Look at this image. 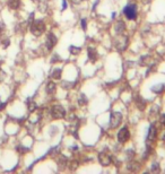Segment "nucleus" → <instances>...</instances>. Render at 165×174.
Here are the masks:
<instances>
[{
    "instance_id": "nucleus-1",
    "label": "nucleus",
    "mask_w": 165,
    "mask_h": 174,
    "mask_svg": "<svg viewBox=\"0 0 165 174\" xmlns=\"http://www.w3.org/2000/svg\"><path fill=\"white\" fill-rule=\"evenodd\" d=\"M45 31V24L43 20H33L32 25H31V32L35 36H41Z\"/></svg>"
},
{
    "instance_id": "nucleus-2",
    "label": "nucleus",
    "mask_w": 165,
    "mask_h": 174,
    "mask_svg": "<svg viewBox=\"0 0 165 174\" xmlns=\"http://www.w3.org/2000/svg\"><path fill=\"white\" fill-rule=\"evenodd\" d=\"M121 121H122V114L120 112L113 111L110 114V128L111 129H115L120 126Z\"/></svg>"
},
{
    "instance_id": "nucleus-3",
    "label": "nucleus",
    "mask_w": 165,
    "mask_h": 174,
    "mask_svg": "<svg viewBox=\"0 0 165 174\" xmlns=\"http://www.w3.org/2000/svg\"><path fill=\"white\" fill-rule=\"evenodd\" d=\"M123 14L129 20H133L137 18L138 13H137V6L136 5H128L123 9Z\"/></svg>"
},
{
    "instance_id": "nucleus-4",
    "label": "nucleus",
    "mask_w": 165,
    "mask_h": 174,
    "mask_svg": "<svg viewBox=\"0 0 165 174\" xmlns=\"http://www.w3.org/2000/svg\"><path fill=\"white\" fill-rule=\"evenodd\" d=\"M51 116L53 119H64L66 116V110L61 105H53L51 108Z\"/></svg>"
},
{
    "instance_id": "nucleus-5",
    "label": "nucleus",
    "mask_w": 165,
    "mask_h": 174,
    "mask_svg": "<svg viewBox=\"0 0 165 174\" xmlns=\"http://www.w3.org/2000/svg\"><path fill=\"white\" fill-rule=\"evenodd\" d=\"M130 139V131L128 129L127 127H123L119 130L118 132V140L121 142V144H124L127 142L128 140Z\"/></svg>"
},
{
    "instance_id": "nucleus-6",
    "label": "nucleus",
    "mask_w": 165,
    "mask_h": 174,
    "mask_svg": "<svg viewBox=\"0 0 165 174\" xmlns=\"http://www.w3.org/2000/svg\"><path fill=\"white\" fill-rule=\"evenodd\" d=\"M128 43H129V40H128L127 36H119L118 39L115 40V48H117V50H119V51H123V50H126L128 46Z\"/></svg>"
},
{
    "instance_id": "nucleus-7",
    "label": "nucleus",
    "mask_w": 165,
    "mask_h": 174,
    "mask_svg": "<svg viewBox=\"0 0 165 174\" xmlns=\"http://www.w3.org/2000/svg\"><path fill=\"white\" fill-rule=\"evenodd\" d=\"M98 162L101 163V165H103V166H109L112 163V157L109 154L103 152V153L98 154Z\"/></svg>"
},
{
    "instance_id": "nucleus-8",
    "label": "nucleus",
    "mask_w": 165,
    "mask_h": 174,
    "mask_svg": "<svg viewBox=\"0 0 165 174\" xmlns=\"http://www.w3.org/2000/svg\"><path fill=\"white\" fill-rule=\"evenodd\" d=\"M58 42V39L57 36L53 34V33H50L49 35H48V39H46V43H45V45H46V49L50 51V50H52L53 49V46L57 44Z\"/></svg>"
},
{
    "instance_id": "nucleus-9",
    "label": "nucleus",
    "mask_w": 165,
    "mask_h": 174,
    "mask_svg": "<svg viewBox=\"0 0 165 174\" xmlns=\"http://www.w3.org/2000/svg\"><path fill=\"white\" fill-rule=\"evenodd\" d=\"M156 136H157V129L155 128V124H152V126L149 127V129H148L147 139H148L149 142H153V140H155Z\"/></svg>"
},
{
    "instance_id": "nucleus-10",
    "label": "nucleus",
    "mask_w": 165,
    "mask_h": 174,
    "mask_svg": "<svg viewBox=\"0 0 165 174\" xmlns=\"http://www.w3.org/2000/svg\"><path fill=\"white\" fill-rule=\"evenodd\" d=\"M87 53H88L89 60H90L92 62H95L96 60H97V57H98V54H97V51H96L95 48L89 46L88 49H87Z\"/></svg>"
},
{
    "instance_id": "nucleus-11",
    "label": "nucleus",
    "mask_w": 165,
    "mask_h": 174,
    "mask_svg": "<svg viewBox=\"0 0 165 174\" xmlns=\"http://www.w3.org/2000/svg\"><path fill=\"white\" fill-rule=\"evenodd\" d=\"M127 168L130 172H138L140 170V163L137 161H130Z\"/></svg>"
},
{
    "instance_id": "nucleus-12",
    "label": "nucleus",
    "mask_w": 165,
    "mask_h": 174,
    "mask_svg": "<svg viewBox=\"0 0 165 174\" xmlns=\"http://www.w3.org/2000/svg\"><path fill=\"white\" fill-rule=\"evenodd\" d=\"M114 30L117 34H122V33L124 32V30H126V24H124V22L123 20H119V22H117V24L114 26Z\"/></svg>"
},
{
    "instance_id": "nucleus-13",
    "label": "nucleus",
    "mask_w": 165,
    "mask_h": 174,
    "mask_svg": "<svg viewBox=\"0 0 165 174\" xmlns=\"http://www.w3.org/2000/svg\"><path fill=\"white\" fill-rule=\"evenodd\" d=\"M56 88H57V85L54 84L53 82H48V84H46V92H48V94H53L56 92Z\"/></svg>"
},
{
    "instance_id": "nucleus-14",
    "label": "nucleus",
    "mask_w": 165,
    "mask_h": 174,
    "mask_svg": "<svg viewBox=\"0 0 165 174\" xmlns=\"http://www.w3.org/2000/svg\"><path fill=\"white\" fill-rule=\"evenodd\" d=\"M61 74H62V70L60 69V68H56L54 70L51 72V77L53 78V79H60L61 78Z\"/></svg>"
},
{
    "instance_id": "nucleus-15",
    "label": "nucleus",
    "mask_w": 165,
    "mask_h": 174,
    "mask_svg": "<svg viewBox=\"0 0 165 174\" xmlns=\"http://www.w3.org/2000/svg\"><path fill=\"white\" fill-rule=\"evenodd\" d=\"M8 6L12 9H18L20 6V0H8Z\"/></svg>"
},
{
    "instance_id": "nucleus-16",
    "label": "nucleus",
    "mask_w": 165,
    "mask_h": 174,
    "mask_svg": "<svg viewBox=\"0 0 165 174\" xmlns=\"http://www.w3.org/2000/svg\"><path fill=\"white\" fill-rule=\"evenodd\" d=\"M58 165H59V170H64V168H67V160L64 158V157H60V160L58 161Z\"/></svg>"
},
{
    "instance_id": "nucleus-17",
    "label": "nucleus",
    "mask_w": 165,
    "mask_h": 174,
    "mask_svg": "<svg viewBox=\"0 0 165 174\" xmlns=\"http://www.w3.org/2000/svg\"><path fill=\"white\" fill-rule=\"evenodd\" d=\"M69 51L71 54H74V56H76V54H79L80 52H82V49L80 48H78V46H74V45H71L69 48Z\"/></svg>"
},
{
    "instance_id": "nucleus-18",
    "label": "nucleus",
    "mask_w": 165,
    "mask_h": 174,
    "mask_svg": "<svg viewBox=\"0 0 165 174\" xmlns=\"http://www.w3.org/2000/svg\"><path fill=\"white\" fill-rule=\"evenodd\" d=\"M163 90H164V85L163 84H159L158 86H154L152 88L153 92L156 93V94H161V93L163 92Z\"/></svg>"
},
{
    "instance_id": "nucleus-19",
    "label": "nucleus",
    "mask_w": 165,
    "mask_h": 174,
    "mask_svg": "<svg viewBox=\"0 0 165 174\" xmlns=\"http://www.w3.org/2000/svg\"><path fill=\"white\" fill-rule=\"evenodd\" d=\"M27 106H28V111L30 112H34L35 109H36V104H35V102H33V101H28L27 102Z\"/></svg>"
},
{
    "instance_id": "nucleus-20",
    "label": "nucleus",
    "mask_w": 165,
    "mask_h": 174,
    "mask_svg": "<svg viewBox=\"0 0 165 174\" xmlns=\"http://www.w3.org/2000/svg\"><path fill=\"white\" fill-rule=\"evenodd\" d=\"M86 103H87V98H86V96H85L84 94H80L79 100H78V104H79L80 106H82V105H85Z\"/></svg>"
},
{
    "instance_id": "nucleus-21",
    "label": "nucleus",
    "mask_w": 165,
    "mask_h": 174,
    "mask_svg": "<svg viewBox=\"0 0 165 174\" xmlns=\"http://www.w3.org/2000/svg\"><path fill=\"white\" fill-rule=\"evenodd\" d=\"M78 165H79V162H78V161H75V160H74V161L70 163L69 168L71 170V171H75V170L78 168Z\"/></svg>"
},
{
    "instance_id": "nucleus-22",
    "label": "nucleus",
    "mask_w": 165,
    "mask_h": 174,
    "mask_svg": "<svg viewBox=\"0 0 165 174\" xmlns=\"http://www.w3.org/2000/svg\"><path fill=\"white\" fill-rule=\"evenodd\" d=\"M17 150H18L19 153H22V154H23V153H26V152H28L30 149H28V148H25L24 146H18V147H17Z\"/></svg>"
},
{
    "instance_id": "nucleus-23",
    "label": "nucleus",
    "mask_w": 165,
    "mask_h": 174,
    "mask_svg": "<svg viewBox=\"0 0 165 174\" xmlns=\"http://www.w3.org/2000/svg\"><path fill=\"white\" fill-rule=\"evenodd\" d=\"M152 172H154V173H156V172H159V165H158V164H153Z\"/></svg>"
},
{
    "instance_id": "nucleus-24",
    "label": "nucleus",
    "mask_w": 165,
    "mask_h": 174,
    "mask_svg": "<svg viewBox=\"0 0 165 174\" xmlns=\"http://www.w3.org/2000/svg\"><path fill=\"white\" fill-rule=\"evenodd\" d=\"M86 27H87V23H86V19L85 18H82V28L85 31L86 30Z\"/></svg>"
},
{
    "instance_id": "nucleus-25",
    "label": "nucleus",
    "mask_w": 165,
    "mask_h": 174,
    "mask_svg": "<svg viewBox=\"0 0 165 174\" xmlns=\"http://www.w3.org/2000/svg\"><path fill=\"white\" fill-rule=\"evenodd\" d=\"M4 32H5V24L2 22H0V34H2Z\"/></svg>"
},
{
    "instance_id": "nucleus-26",
    "label": "nucleus",
    "mask_w": 165,
    "mask_h": 174,
    "mask_svg": "<svg viewBox=\"0 0 165 174\" xmlns=\"http://www.w3.org/2000/svg\"><path fill=\"white\" fill-rule=\"evenodd\" d=\"M60 60V58H59V56H53V58H52V60H51V62H56V61H59Z\"/></svg>"
},
{
    "instance_id": "nucleus-27",
    "label": "nucleus",
    "mask_w": 165,
    "mask_h": 174,
    "mask_svg": "<svg viewBox=\"0 0 165 174\" xmlns=\"http://www.w3.org/2000/svg\"><path fill=\"white\" fill-rule=\"evenodd\" d=\"M9 43H10V42H9V40H5V41H4V43H2V44H4V48H7V46L9 45Z\"/></svg>"
},
{
    "instance_id": "nucleus-28",
    "label": "nucleus",
    "mask_w": 165,
    "mask_h": 174,
    "mask_svg": "<svg viewBox=\"0 0 165 174\" xmlns=\"http://www.w3.org/2000/svg\"><path fill=\"white\" fill-rule=\"evenodd\" d=\"M67 6H68V5H67V1H66V0H62V10H64V9L67 8Z\"/></svg>"
},
{
    "instance_id": "nucleus-29",
    "label": "nucleus",
    "mask_w": 165,
    "mask_h": 174,
    "mask_svg": "<svg viewBox=\"0 0 165 174\" xmlns=\"http://www.w3.org/2000/svg\"><path fill=\"white\" fill-rule=\"evenodd\" d=\"M161 122H162V124H165V114H162V116H161Z\"/></svg>"
},
{
    "instance_id": "nucleus-30",
    "label": "nucleus",
    "mask_w": 165,
    "mask_h": 174,
    "mask_svg": "<svg viewBox=\"0 0 165 174\" xmlns=\"http://www.w3.org/2000/svg\"><path fill=\"white\" fill-rule=\"evenodd\" d=\"M141 1H143L144 5H147V4H151L152 2V0H141Z\"/></svg>"
},
{
    "instance_id": "nucleus-31",
    "label": "nucleus",
    "mask_w": 165,
    "mask_h": 174,
    "mask_svg": "<svg viewBox=\"0 0 165 174\" xmlns=\"http://www.w3.org/2000/svg\"><path fill=\"white\" fill-rule=\"evenodd\" d=\"M133 154H135V153H133L132 150H131V152H128V155H133ZM129 157H131V158H132L133 156H129Z\"/></svg>"
}]
</instances>
